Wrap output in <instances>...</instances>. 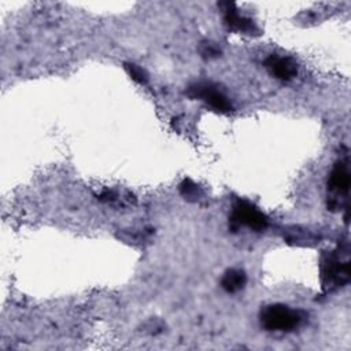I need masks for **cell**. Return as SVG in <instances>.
Wrapping results in <instances>:
<instances>
[{
    "instance_id": "1",
    "label": "cell",
    "mask_w": 351,
    "mask_h": 351,
    "mask_svg": "<svg viewBox=\"0 0 351 351\" xmlns=\"http://www.w3.org/2000/svg\"><path fill=\"white\" fill-rule=\"evenodd\" d=\"M306 315L300 310L291 308L285 304H270L262 308L259 319L266 330L271 332H291L299 328Z\"/></svg>"
},
{
    "instance_id": "2",
    "label": "cell",
    "mask_w": 351,
    "mask_h": 351,
    "mask_svg": "<svg viewBox=\"0 0 351 351\" xmlns=\"http://www.w3.org/2000/svg\"><path fill=\"white\" fill-rule=\"evenodd\" d=\"M350 263L336 251L325 252L321 256V282L325 292H332L348 282Z\"/></svg>"
},
{
    "instance_id": "3",
    "label": "cell",
    "mask_w": 351,
    "mask_h": 351,
    "mask_svg": "<svg viewBox=\"0 0 351 351\" xmlns=\"http://www.w3.org/2000/svg\"><path fill=\"white\" fill-rule=\"evenodd\" d=\"M229 219L232 228L237 229L240 226H247L255 232L265 230L269 225L267 217L247 200H237L233 204V210Z\"/></svg>"
},
{
    "instance_id": "4",
    "label": "cell",
    "mask_w": 351,
    "mask_h": 351,
    "mask_svg": "<svg viewBox=\"0 0 351 351\" xmlns=\"http://www.w3.org/2000/svg\"><path fill=\"white\" fill-rule=\"evenodd\" d=\"M186 95L192 99H200L207 103L211 108L221 114H228L233 110V106L228 96L219 90V88L213 82H196L188 86Z\"/></svg>"
},
{
    "instance_id": "5",
    "label": "cell",
    "mask_w": 351,
    "mask_h": 351,
    "mask_svg": "<svg viewBox=\"0 0 351 351\" xmlns=\"http://www.w3.org/2000/svg\"><path fill=\"white\" fill-rule=\"evenodd\" d=\"M350 188V169L347 160H337L329 174L328 191L330 192V202L328 207L336 210L341 207L343 199L347 200V193Z\"/></svg>"
},
{
    "instance_id": "6",
    "label": "cell",
    "mask_w": 351,
    "mask_h": 351,
    "mask_svg": "<svg viewBox=\"0 0 351 351\" xmlns=\"http://www.w3.org/2000/svg\"><path fill=\"white\" fill-rule=\"evenodd\" d=\"M223 8V19L225 23L236 32L244 33V34H259V29L256 27V25L247 16L241 15L236 5L233 3H221L219 4Z\"/></svg>"
},
{
    "instance_id": "7",
    "label": "cell",
    "mask_w": 351,
    "mask_h": 351,
    "mask_svg": "<svg viewBox=\"0 0 351 351\" xmlns=\"http://www.w3.org/2000/svg\"><path fill=\"white\" fill-rule=\"evenodd\" d=\"M265 67L273 77L281 81H289L298 74L296 62L288 56H278L273 53L265 59Z\"/></svg>"
},
{
    "instance_id": "8",
    "label": "cell",
    "mask_w": 351,
    "mask_h": 351,
    "mask_svg": "<svg viewBox=\"0 0 351 351\" xmlns=\"http://www.w3.org/2000/svg\"><path fill=\"white\" fill-rule=\"evenodd\" d=\"M245 282H247V276L240 269H229V270H226L223 277H222V280H221L222 288L226 292H229V293L239 292L240 289L244 288Z\"/></svg>"
},
{
    "instance_id": "9",
    "label": "cell",
    "mask_w": 351,
    "mask_h": 351,
    "mask_svg": "<svg viewBox=\"0 0 351 351\" xmlns=\"http://www.w3.org/2000/svg\"><path fill=\"white\" fill-rule=\"evenodd\" d=\"M180 193L184 199L189 200V202H196L197 199H200L203 196V191L199 188V185H196L192 180L185 178L181 184H180Z\"/></svg>"
},
{
    "instance_id": "10",
    "label": "cell",
    "mask_w": 351,
    "mask_h": 351,
    "mask_svg": "<svg viewBox=\"0 0 351 351\" xmlns=\"http://www.w3.org/2000/svg\"><path fill=\"white\" fill-rule=\"evenodd\" d=\"M123 66L133 81H136L137 84H141V85H145L148 82V74L145 73L144 69H141L136 63H123Z\"/></svg>"
},
{
    "instance_id": "11",
    "label": "cell",
    "mask_w": 351,
    "mask_h": 351,
    "mask_svg": "<svg viewBox=\"0 0 351 351\" xmlns=\"http://www.w3.org/2000/svg\"><path fill=\"white\" fill-rule=\"evenodd\" d=\"M199 51H200V55H202L203 58H206V59L217 58V56L221 53L219 48H218L214 43H211V41H204V43H202Z\"/></svg>"
}]
</instances>
